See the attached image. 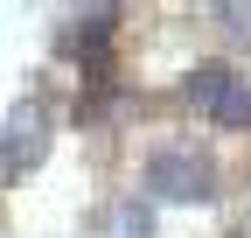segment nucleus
I'll return each mask as SVG.
<instances>
[{
    "instance_id": "nucleus-1",
    "label": "nucleus",
    "mask_w": 251,
    "mask_h": 238,
    "mask_svg": "<svg viewBox=\"0 0 251 238\" xmlns=\"http://www.w3.org/2000/svg\"><path fill=\"white\" fill-rule=\"evenodd\" d=\"M188 91H196L216 119H224V126H237V119H251V98H244V84L237 77H224V70H202L196 84H188Z\"/></svg>"
}]
</instances>
